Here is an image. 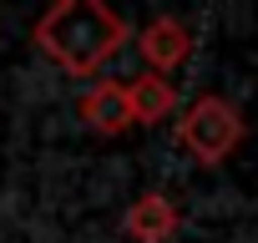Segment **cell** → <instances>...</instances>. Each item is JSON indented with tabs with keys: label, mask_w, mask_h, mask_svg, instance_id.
<instances>
[{
	"label": "cell",
	"mask_w": 258,
	"mask_h": 243,
	"mask_svg": "<svg viewBox=\"0 0 258 243\" xmlns=\"http://www.w3.org/2000/svg\"><path fill=\"white\" fill-rule=\"evenodd\" d=\"M31 41L46 61H56L71 76H96L126 41V21L101 0H56L31 26Z\"/></svg>",
	"instance_id": "1"
},
{
	"label": "cell",
	"mask_w": 258,
	"mask_h": 243,
	"mask_svg": "<svg viewBox=\"0 0 258 243\" xmlns=\"http://www.w3.org/2000/svg\"><path fill=\"white\" fill-rule=\"evenodd\" d=\"M238 142H243V116L228 96L203 91L198 101H187V111L177 122V147L187 157H198L203 167H218L223 157H233Z\"/></svg>",
	"instance_id": "2"
},
{
	"label": "cell",
	"mask_w": 258,
	"mask_h": 243,
	"mask_svg": "<svg viewBox=\"0 0 258 243\" xmlns=\"http://www.w3.org/2000/svg\"><path fill=\"white\" fill-rule=\"evenodd\" d=\"M137 51H142V61H147L152 76H167V71H177V66L192 56V31H187L177 16H157V21L142 26Z\"/></svg>",
	"instance_id": "3"
},
{
	"label": "cell",
	"mask_w": 258,
	"mask_h": 243,
	"mask_svg": "<svg viewBox=\"0 0 258 243\" xmlns=\"http://www.w3.org/2000/svg\"><path fill=\"white\" fill-rule=\"evenodd\" d=\"M177 228H182V213H177V203L167 193L132 198V208H126V218H121V233L132 243H172Z\"/></svg>",
	"instance_id": "4"
},
{
	"label": "cell",
	"mask_w": 258,
	"mask_h": 243,
	"mask_svg": "<svg viewBox=\"0 0 258 243\" xmlns=\"http://www.w3.org/2000/svg\"><path fill=\"white\" fill-rule=\"evenodd\" d=\"M121 91H126L132 127H137V122H142V127H152V122H162V116H172V111H177V86H172L167 76L142 71V76H132V81H121Z\"/></svg>",
	"instance_id": "5"
},
{
	"label": "cell",
	"mask_w": 258,
	"mask_h": 243,
	"mask_svg": "<svg viewBox=\"0 0 258 243\" xmlns=\"http://www.w3.org/2000/svg\"><path fill=\"white\" fill-rule=\"evenodd\" d=\"M81 122L101 137H121L132 127V111H126V91L121 81H96L86 96H81Z\"/></svg>",
	"instance_id": "6"
}]
</instances>
